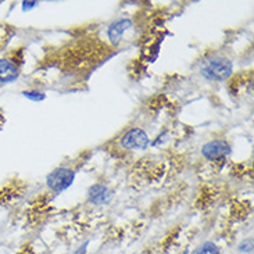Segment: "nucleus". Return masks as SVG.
I'll use <instances>...</instances> for the list:
<instances>
[{"mask_svg":"<svg viewBox=\"0 0 254 254\" xmlns=\"http://www.w3.org/2000/svg\"><path fill=\"white\" fill-rule=\"evenodd\" d=\"M232 69H234V65H232L231 60H228L225 57H215V59L208 60L201 67L200 72L208 81L221 82V81H225L231 76Z\"/></svg>","mask_w":254,"mask_h":254,"instance_id":"obj_1","label":"nucleus"},{"mask_svg":"<svg viewBox=\"0 0 254 254\" xmlns=\"http://www.w3.org/2000/svg\"><path fill=\"white\" fill-rule=\"evenodd\" d=\"M74 179H75V174L72 170L65 168V167H60V168H56L55 171L49 174L46 182L53 192H63L72 185Z\"/></svg>","mask_w":254,"mask_h":254,"instance_id":"obj_2","label":"nucleus"},{"mask_svg":"<svg viewBox=\"0 0 254 254\" xmlns=\"http://www.w3.org/2000/svg\"><path fill=\"white\" fill-rule=\"evenodd\" d=\"M150 143L147 133L140 128H133L128 130L124 136L121 137V146L130 150H143Z\"/></svg>","mask_w":254,"mask_h":254,"instance_id":"obj_3","label":"nucleus"},{"mask_svg":"<svg viewBox=\"0 0 254 254\" xmlns=\"http://www.w3.org/2000/svg\"><path fill=\"white\" fill-rule=\"evenodd\" d=\"M229 153H231L229 143L227 140H221V139L208 142L201 149V154L210 161H218L221 158L227 157Z\"/></svg>","mask_w":254,"mask_h":254,"instance_id":"obj_4","label":"nucleus"},{"mask_svg":"<svg viewBox=\"0 0 254 254\" xmlns=\"http://www.w3.org/2000/svg\"><path fill=\"white\" fill-rule=\"evenodd\" d=\"M132 27V21L128 20V18H120V20L114 21L111 24L109 29H107V35L110 38V41L114 43V45H118L124 34Z\"/></svg>","mask_w":254,"mask_h":254,"instance_id":"obj_5","label":"nucleus"},{"mask_svg":"<svg viewBox=\"0 0 254 254\" xmlns=\"http://www.w3.org/2000/svg\"><path fill=\"white\" fill-rule=\"evenodd\" d=\"M20 75L18 65L10 59H0V82H11Z\"/></svg>","mask_w":254,"mask_h":254,"instance_id":"obj_6","label":"nucleus"},{"mask_svg":"<svg viewBox=\"0 0 254 254\" xmlns=\"http://www.w3.org/2000/svg\"><path fill=\"white\" fill-rule=\"evenodd\" d=\"M113 197V192L103 185H93L89 189V201L93 204H107Z\"/></svg>","mask_w":254,"mask_h":254,"instance_id":"obj_7","label":"nucleus"},{"mask_svg":"<svg viewBox=\"0 0 254 254\" xmlns=\"http://www.w3.org/2000/svg\"><path fill=\"white\" fill-rule=\"evenodd\" d=\"M192 254H220V249L215 243L207 242L204 245H201L200 248H197Z\"/></svg>","mask_w":254,"mask_h":254,"instance_id":"obj_8","label":"nucleus"},{"mask_svg":"<svg viewBox=\"0 0 254 254\" xmlns=\"http://www.w3.org/2000/svg\"><path fill=\"white\" fill-rule=\"evenodd\" d=\"M24 96L28 97L29 100H34V102H42L45 99V93H42L39 90H27V92H24Z\"/></svg>","mask_w":254,"mask_h":254,"instance_id":"obj_9","label":"nucleus"},{"mask_svg":"<svg viewBox=\"0 0 254 254\" xmlns=\"http://www.w3.org/2000/svg\"><path fill=\"white\" fill-rule=\"evenodd\" d=\"M75 254H85V248H81Z\"/></svg>","mask_w":254,"mask_h":254,"instance_id":"obj_10","label":"nucleus"}]
</instances>
